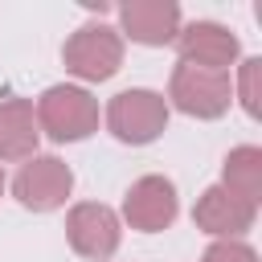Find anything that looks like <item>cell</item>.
Segmentation results:
<instances>
[{
  "instance_id": "6da1fadb",
  "label": "cell",
  "mask_w": 262,
  "mask_h": 262,
  "mask_svg": "<svg viewBox=\"0 0 262 262\" xmlns=\"http://www.w3.org/2000/svg\"><path fill=\"white\" fill-rule=\"evenodd\" d=\"M37 131H45L53 143H78L98 131V98L86 86L57 82L37 98Z\"/></svg>"
},
{
  "instance_id": "7a4b0ae2",
  "label": "cell",
  "mask_w": 262,
  "mask_h": 262,
  "mask_svg": "<svg viewBox=\"0 0 262 262\" xmlns=\"http://www.w3.org/2000/svg\"><path fill=\"white\" fill-rule=\"evenodd\" d=\"M106 127L119 143H131V147H143L151 139L164 135L168 127V102L164 94L147 90V86H131V90H119L106 106Z\"/></svg>"
},
{
  "instance_id": "3957f363",
  "label": "cell",
  "mask_w": 262,
  "mask_h": 262,
  "mask_svg": "<svg viewBox=\"0 0 262 262\" xmlns=\"http://www.w3.org/2000/svg\"><path fill=\"white\" fill-rule=\"evenodd\" d=\"M164 102H172L176 111H184L192 119H221L233 102V82L225 70H196V66L176 61Z\"/></svg>"
},
{
  "instance_id": "277c9868",
  "label": "cell",
  "mask_w": 262,
  "mask_h": 262,
  "mask_svg": "<svg viewBox=\"0 0 262 262\" xmlns=\"http://www.w3.org/2000/svg\"><path fill=\"white\" fill-rule=\"evenodd\" d=\"M61 61L82 82H106L123 66V37L111 25H82L66 37Z\"/></svg>"
},
{
  "instance_id": "5b68a950",
  "label": "cell",
  "mask_w": 262,
  "mask_h": 262,
  "mask_svg": "<svg viewBox=\"0 0 262 262\" xmlns=\"http://www.w3.org/2000/svg\"><path fill=\"white\" fill-rule=\"evenodd\" d=\"M12 192L25 209L33 213H53L66 205V196L74 192V172L66 160L57 156H33L20 164L16 180H12Z\"/></svg>"
},
{
  "instance_id": "8992f818",
  "label": "cell",
  "mask_w": 262,
  "mask_h": 262,
  "mask_svg": "<svg viewBox=\"0 0 262 262\" xmlns=\"http://www.w3.org/2000/svg\"><path fill=\"white\" fill-rule=\"evenodd\" d=\"M66 237H70L74 254H82L90 262H106L119 250V237H123L119 213L111 205H102V201H82L66 217Z\"/></svg>"
},
{
  "instance_id": "52a82bcc",
  "label": "cell",
  "mask_w": 262,
  "mask_h": 262,
  "mask_svg": "<svg viewBox=\"0 0 262 262\" xmlns=\"http://www.w3.org/2000/svg\"><path fill=\"white\" fill-rule=\"evenodd\" d=\"M176 213H180V201H176V184L168 176H139L123 196V217L139 233L168 229L176 221Z\"/></svg>"
},
{
  "instance_id": "ba28073f",
  "label": "cell",
  "mask_w": 262,
  "mask_h": 262,
  "mask_svg": "<svg viewBox=\"0 0 262 262\" xmlns=\"http://www.w3.org/2000/svg\"><path fill=\"white\" fill-rule=\"evenodd\" d=\"M176 53H180L184 66L225 70V74H229V66L237 61L242 45H237V37H233L225 25H217V20H192V25H184V29L176 33Z\"/></svg>"
},
{
  "instance_id": "9c48e42d",
  "label": "cell",
  "mask_w": 262,
  "mask_h": 262,
  "mask_svg": "<svg viewBox=\"0 0 262 262\" xmlns=\"http://www.w3.org/2000/svg\"><path fill=\"white\" fill-rule=\"evenodd\" d=\"M254 217H258V205L242 201V196L229 192L225 184H209V188L196 196V205H192L196 229H205V233H213V237H237V233H246V229L254 225Z\"/></svg>"
},
{
  "instance_id": "30bf717a",
  "label": "cell",
  "mask_w": 262,
  "mask_h": 262,
  "mask_svg": "<svg viewBox=\"0 0 262 262\" xmlns=\"http://www.w3.org/2000/svg\"><path fill=\"white\" fill-rule=\"evenodd\" d=\"M180 33V4L176 0H131L119 8V37L139 45H172Z\"/></svg>"
},
{
  "instance_id": "8fae6325",
  "label": "cell",
  "mask_w": 262,
  "mask_h": 262,
  "mask_svg": "<svg viewBox=\"0 0 262 262\" xmlns=\"http://www.w3.org/2000/svg\"><path fill=\"white\" fill-rule=\"evenodd\" d=\"M37 115L29 98H0V160H33L37 156Z\"/></svg>"
},
{
  "instance_id": "7c38bea8",
  "label": "cell",
  "mask_w": 262,
  "mask_h": 262,
  "mask_svg": "<svg viewBox=\"0 0 262 262\" xmlns=\"http://www.w3.org/2000/svg\"><path fill=\"white\" fill-rule=\"evenodd\" d=\"M221 184H225L229 192H237L242 201L258 205V196H262V147H254V143L233 147V151L225 156Z\"/></svg>"
},
{
  "instance_id": "4fadbf2b",
  "label": "cell",
  "mask_w": 262,
  "mask_h": 262,
  "mask_svg": "<svg viewBox=\"0 0 262 262\" xmlns=\"http://www.w3.org/2000/svg\"><path fill=\"white\" fill-rule=\"evenodd\" d=\"M233 98L242 102V111L250 119L262 115V57H246L237 66V86H233Z\"/></svg>"
},
{
  "instance_id": "5bb4252c",
  "label": "cell",
  "mask_w": 262,
  "mask_h": 262,
  "mask_svg": "<svg viewBox=\"0 0 262 262\" xmlns=\"http://www.w3.org/2000/svg\"><path fill=\"white\" fill-rule=\"evenodd\" d=\"M201 262H258V250L237 242V237H221L201 254Z\"/></svg>"
},
{
  "instance_id": "9a60e30c",
  "label": "cell",
  "mask_w": 262,
  "mask_h": 262,
  "mask_svg": "<svg viewBox=\"0 0 262 262\" xmlns=\"http://www.w3.org/2000/svg\"><path fill=\"white\" fill-rule=\"evenodd\" d=\"M0 192H4V168H0Z\"/></svg>"
}]
</instances>
